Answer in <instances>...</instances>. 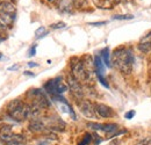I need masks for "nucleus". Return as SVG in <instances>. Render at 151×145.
I'll use <instances>...</instances> for the list:
<instances>
[{
  "label": "nucleus",
  "mask_w": 151,
  "mask_h": 145,
  "mask_svg": "<svg viewBox=\"0 0 151 145\" xmlns=\"http://www.w3.org/2000/svg\"><path fill=\"white\" fill-rule=\"evenodd\" d=\"M1 57H2V55H1V52H0V59H1Z\"/></svg>",
  "instance_id": "nucleus-31"
},
{
  "label": "nucleus",
  "mask_w": 151,
  "mask_h": 145,
  "mask_svg": "<svg viewBox=\"0 0 151 145\" xmlns=\"http://www.w3.org/2000/svg\"><path fill=\"white\" fill-rule=\"evenodd\" d=\"M101 59L104 62V64L108 67H111V56H109V49L108 48H105L101 50Z\"/></svg>",
  "instance_id": "nucleus-14"
},
{
  "label": "nucleus",
  "mask_w": 151,
  "mask_h": 145,
  "mask_svg": "<svg viewBox=\"0 0 151 145\" xmlns=\"http://www.w3.org/2000/svg\"><path fill=\"white\" fill-rule=\"evenodd\" d=\"M107 23V21H99V22H90V26H105Z\"/></svg>",
  "instance_id": "nucleus-21"
},
{
  "label": "nucleus",
  "mask_w": 151,
  "mask_h": 145,
  "mask_svg": "<svg viewBox=\"0 0 151 145\" xmlns=\"http://www.w3.org/2000/svg\"><path fill=\"white\" fill-rule=\"evenodd\" d=\"M137 145H151V139H143L141 143H138Z\"/></svg>",
  "instance_id": "nucleus-24"
},
{
  "label": "nucleus",
  "mask_w": 151,
  "mask_h": 145,
  "mask_svg": "<svg viewBox=\"0 0 151 145\" xmlns=\"http://www.w3.org/2000/svg\"><path fill=\"white\" fill-rule=\"evenodd\" d=\"M68 85L63 81L62 78H55V79H51L49 80L48 83L44 84V90L48 92L49 94H51L52 96L55 95H59L62 93L68 91Z\"/></svg>",
  "instance_id": "nucleus-7"
},
{
  "label": "nucleus",
  "mask_w": 151,
  "mask_h": 145,
  "mask_svg": "<svg viewBox=\"0 0 151 145\" xmlns=\"http://www.w3.org/2000/svg\"><path fill=\"white\" fill-rule=\"evenodd\" d=\"M109 2H112V4H119L120 1H122V0H108Z\"/></svg>",
  "instance_id": "nucleus-27"
},
{
  "label": "nucleus",
  "mask_w": 151,
  "mask_h": 145,
  "mask_svg": "<svg viewBox=\"0 0 151 145\" xmlns=\"http://www.w3.org/2000/svg\"><path fill=\"white\" fill-rule=\"evenodd\" d=\"M65 27H66V24L64 22H57V23L51 24V28L52 29H59V28H65Z\"/></svg>",
  "instance_id": "nucleus-20"
},
{
  "label": "nucleus",
  "mask_w": 151,
  "mask_h": 145,
  "mask_svg": "<svg viewBox=\"0 0 151 145\" xmlns=\"http://www.w3.org/2000/svg\"><path fill=\"white\" fill-rule=\"evenodd\" d=\"M79 109L80 111L84 114V116H86L87 118H96V110H95V105L93 102L88 101V100H83L79 102Z\"/></svg>",
  "instance_id": "nucleus-8"
},
{
  "label": "nucleus",
  "mask_w": 151,
  "mask_h": 145,
  "mask_svg": "<svg viewBox=\"0 0 151 145\" xmlns=\"http://www.w3.org/2000/svg\"><path fill=\"white\" fill-rule=\"evenodd\" d=\"M92 141V136L90 134H85L84 135V138L78 143V145H88Z\"/></svg>",
  "instance_id": "nucleus-17"
},
{
  "label": "nucleus",
  "mask_w": 151,
  "mask_h": 145,
  "mask_svg": "<svg viewBox=\"0 0 151 145\" xmlns=\"http://www.w3.org/2000/svg\"><path fill=\"white\" fill-rule=\"evenodd\" d=\"M138 48H139V50H141L142 52H148V51H150L151 50V33H149L147 36H144L141 39V42H139V44H138Z\"/></svg>",
  "instance_id": "nucleus-11"
},
{
  "label": "nucleus",
  "mask_w": 151,
  "mask_h": 145,
  "mask_svg": "<svg viewBox=\"0 0 151 145\" xmlns=\"http://www.w3.org/2000/svg\"><path fill=\"white\" fill-rule=\"evenodd\" d=\"M6 30H7V27L0 21V41H4L7 38V35H6Z\"/></svg>",
  "instance_id": "nucleus-15"
},
{
  "label": "nucleus",
  "mask_w": 151,
  "mask_h": 145,
  "mask_svg": "<svg viewBox=\"0 0 151 145\" xmlns=\"http://www.w3.org/2000/svg\"><path fill=\"white\" fill-rule=\"evenodd\" d=\"M36 51V45H34V47H32L30 49H29V54H28V57H33V56H35V52Z\"/></svg>",
  "instance_id": "nucleus-22"
},
{
  "label": "nucleus",
  "mask_w": 151,
  "mask_h": 145,
  "mask_svg": "<svg viewBox=\"0 0 151 145\" xmlns=\"http://www.w3.org/2000/svg\"><path fill=\"white\" fill-rule=\"evenodd\" d=\"M71 71L72 77L77 79L79 83H86L90 79V73L86 70L84 63L79 59H72L71 62Z\"/></svg>",
  "instance_id": "nucleus-5"
},
{
  "label": "nucleus",
  "mask_w": 151,
  "mask_h": 145,
  "mask_svg": "<svg viewBox=\"0 0 151 145\" xmlns=\"http://www.w3.org/2000/svg\"><path fill=\"white\" fill-rule=\"evenodd\" d=\"M101 131H104L105 134L109 135V137H114L115 135H119L121 132H119V126L116 124H101Z\"/></svg>",
  "instance_id": "nucleus-12"
},
{
  "label": "nucleus",
  "mask_w": 151,
  "mask_h": 145,
  "mask_svg": "<svg viewBox=\"0 0 151 145\" xmlns=\"http://www.w3.org/2000/svg\"><path fill=\"white\" fill-rule=\"evenodd\" d=\"M68 85H69V87H70L71 93L75 95L76 98L81 99V98L84 96V91H83V88H81L80 83L72 77V74H70V75L68 77Z\"/></svg>",
  "instance_id": "nucleus-9"
},
{
  "label": "nucleus",
  "mask_w": 151,
  "mask_h": 145,
  "mask_svg": "<svg viewBox=\"0 0 151 145\" xmlns=\"http://www.w3.org/2000/svg\"><path fill=\"white\" fill-rule=\"evenodd\" d=\"M135 115V111L134 110H130V111H128V113H126V118H128V120H130V118H132V116Z\"/></svg>",
  "instance_id": "nucleus-23"
},
{
  "label": "nucleus",
  "mask_w": 151,
  "mask_h": 145,
  "mask_svg": "<svg viewBox=\"0 0 151 145\" xmlns=\"http://www.w3.org/2000/svg\"><path fill=\"white\" fill-rule=\"evenodd\" d=\"M0 138L8 145H23L26 143L24 137L14 134L9 126H4L0 128Z\"/></svg>",
  "instance_id": "nucleus-4"
},
{
  "label": "nucleus",
  "mask_w": 151,
  "mask_h": 145,
  "mask_svg": "<svg viewBox=\"0 0 151 145\" xmlns=\"http://www.w3.org/2000/svg\"><path fill=\"white\" fill-rule=\"evenodd\" d=\"M48 1H49V2H54L55 0H48Z\"/></svg>",
  "instance_id": "nucleus-30"
},
{
  "label": "nucleus",
  "mask_w": 151,
  "mask_h": 145,
  "mask_svg": "<svg viewBox=\"0 0 151 145\" xmlns=\"http://www.w3.org/2000/svg\"><path fill=\"white\" fill-rule=\"evenodd\" d=\"M24 74H27V75H32V77H34V74L30 72H24Z\"/></svg>",
  "instance_id": "nucleus-28"
},
{
  "label": "nucleus",
  "mask_w": 151,
  "mask_h": 145,
  "mask_svg": "<svg viewBox=\"0 0 151 145\" xmlns=\"http://www.w3.org/2000/svg\"><path fill=\"white\" fill-rule=\"evenodd\" d=\"M71 1H72L73 6L77 7V8H83V7H85L86 4H87L86 0H71Z\"/></svg>",
  "instance_id": "nucleus-18"
},
{
  "label": "nucleus",
  "mask_w": 151,
  "mask_h": 145,
  "mask_svg": "<svg viewBox=\"0 0 151 145\" xmlns=\"http://www.w3.org/2000/svg\"><path fill=\"white\" fill-rule=\"evenodd\" d=\"M28 66L29 67H35V66H37V64L36 63H28Z\"/></svg>",
  "instance_id": "nucleus-25"
},
{
  "label": "nucleus",
  "mask_w": 151,
  "mask_h": 145,
  "mask_svg": "<svg viewBox=\"0 0 151 145\" xmlns=\"http://www.w3.org/2000/svg\"><path fill=\"white\" fill-rule=\"evenodd\" d=\"M18 67H19V65H14V66H11L8 70H9V71H13V70H17Z\"/></svg>",
  "instance_id": "nucleus-26"
},
{
  "label": "nucleus",
  "mask_w": 151,
  "mask_h": 145,
  "mask_svg": "<svg viewBox=\"0 0 151 145\" xmlns=\"http://www.w3.org/2000/svg\"><path fill=\"white\" fill-rule=\"evenodd\" d=\"M48 33H47V29L44 28V27H40L36 29V32H35V37L36 38H42L43 36H45Z\"/></svg>",
  "instance_id": "nucleus-16"
},
{
  "label": "nucleus",
  "mask_w": 151,
  "mask_h": 145,
  "mask_svg": "<svg viewBox=\"0 0 151 145\" xmlns=\"http://www.w3.org/2000/svg\"><path fill=\"white\" fill-rule=\"evenodd\" d=\"M27 95L32 99L33 103L32 106L36 107V108L40 109H44V108H48L50 106V102L48 100V98L45 96V94L41 90H37V88H33L30 91L27 93Z\"/></svg>",
  "instance_id": "nucleus-6"
},
{
  "label": "nucleus",
  "mask_w": 151,
  "mask_h": 145,
  "mask_svg": "<svg viewBox=\"0 0 151 145\" xmlns=\"http://www.w3.org/2000/svg\"><path fill=\"white\" fill-rule=\"evenodd\" d=\"M7 113L15 121H23L29 116H32V107L26 105L19 99H17L8 103Z\"/></svg>",
  "instance_id": "nucleus-2"
},
{
  "label": "nucleus",
  "mask_w": 151,
  "mask_h": 145,
  "mask_svg": "<svg viewBox=\"0 0 151 145\" xmlns=\"http://www.w3.org/2000/svg\"><path fill=\"white\" fill-rule=\"evenodd\" d=\"M113 64L122 73L129 74L132 70L134 55L130 49L119 48L113 52Z\"/></svg>",
  "instance_id": "nucleus-1"
},
{
  "label": "nucleus",
  "mask_w": 151,
  "mask_h": 145,
  "mask_svg": "<svg viewBox=\"0 0 151 145\" xmlns=\"http://www.w3.org/2000/svg\"><path fill=\"white\" fill-rule=\"evenodd\" d=\"M4 1H11V0H0V2H4Z\"/></svg>",
  "instance_id": "nucleus-29"
},
{
  "label": "nucleus",
  "mask_w": 151,
  "mask_h": 145,
  "mask_svg": "<svg viewBox=\"0 0 151 145\" xmlns=\"http://www.w3.org/2000/svg\"><path fill=\"white\" fill-rule=\"evenodd\" d=\"M95 110H96V114L102 118H111L114 115L113 109L106 106V105H104V103H96Z\"/></svg>",
  "instance_id": "nucleus-10"
},
{
  "label": "nucleus",
  "mask_w": 151,
  "mask_h": 145,
  "mask_svg": "<svg viewBox=\"0 0 151 145\" xmlns=\"http://www.w3.org/2000/svg\"><path fill=\"white\" fill-rule=\"evenodd\" d=\"M29 129L34 132H42L44 130V124L41 122V121H37V120H34L30 122L29 124Z\"/></svg>",
  "instance_id": "nucleus-13"
},
{
  "label": "nucleus",
  "mask_w": 151,
  "mask_h": 145,
  "mask_svg": "<svg viewBox=\"0 0 151 145\" xmlns=\"http://www.w3.org/2000/svg\"><path fill=\"white\" fill-rule=\"evenodd\" d=\"M15 13H17V9L12 1L0 2V19L5 26L13 24L14 19H15Z\"/></svg>",
  "instance_id": "nucleus-3"
},
{
  "label": "nucleus",
  "mask_w": 151,
  "mask_h": 145,
  "mask_svg": "<svg viewBox=\"0 0 151 145\" xmlns=\"http://www.w3.org/2000/svg\"><path fill=\"white\" fill-rule=\"evenodd\" d=\"M114 20H132L134 19V15H130V14H121V15H114L113 17Z\"/></svg>",
  "instance_id": "nucleus-19"
}]
</instances>
